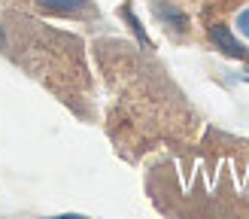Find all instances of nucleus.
Returning <instances> with one entry per match:
<instances>
[{"label":"nucleus","mask_w":249,"mask_h":219,"mask_svg":"<svg viewBox=\"0 0 249 219\" xmlns=\"http://www.w3.org/2000/svg\"><path fill=\"white\" fill-rule=\"evenodd\" d=\"M213 40H219V46L225 49L228 55H246V52H243V46H237V43H234V40H231V36L222 31V28H216V31H213Z\"/></svg>","instance_id":"obj_1"}]
</instances>
